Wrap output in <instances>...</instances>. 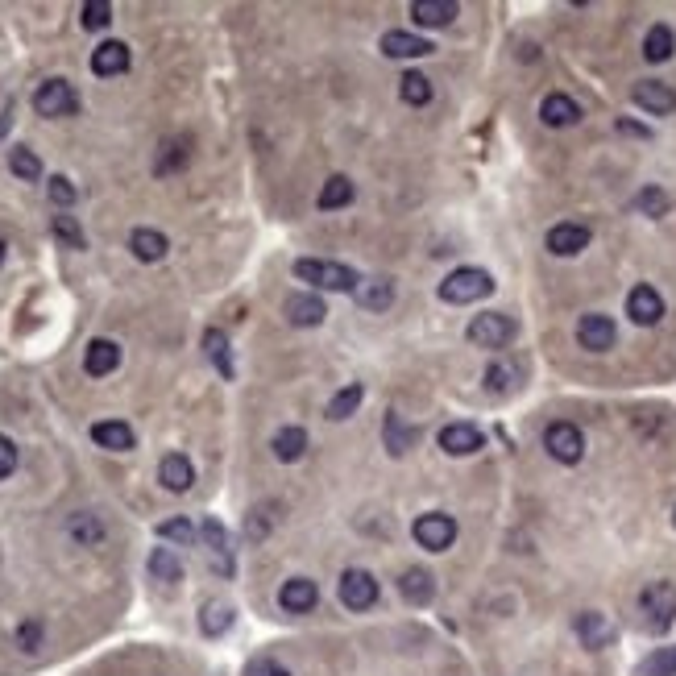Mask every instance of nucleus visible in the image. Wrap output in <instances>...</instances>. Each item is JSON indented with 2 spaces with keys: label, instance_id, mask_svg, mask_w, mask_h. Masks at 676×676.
<instances>
[{
  "label": "nucleus",
  "instance_id": "1a4fd4ad",
  "mask_svg": "<svg viewBox=\"0 0 676 676\" xmlns=\"http://www.w3.org/2000/svg\"><path fill=\"white\" fill-rule=\"evenodd\" d=\"M614 341H618V328H614L610 316L589 312V316L577 320V345H581V349H589V353H606V349H614Z\"/></svg>",
  "mask_w": 676,
  "mask_h": 676
},
{
  "label": "nucleus",
  "instance_id": "0eeeda50",
  "mask_svg": "<svg viewBox=\"0 0 676 676\" xmlns=\"http://www.w3.org/2000/svg\"><path fill=\"white\" fill-rule=\"evenodd\" d=\"M34 112L38 117H71V112H79V96L67 79H46L34 92Z\"/></svg>",
  "mask_w": 676,
  "mask_h": 676
},
{
  "label": "nucleus",
  "instance_id": "423d86ee",
  "mask_svg": "<svg viewBox=\"0 0 676 676\" xmlns=\"http://www.w3.org/2000/svg\"><path fill=\"white\" fill-rule=\"evenodd\" d=\"M411 535H415L419 548L444 552V548H453V540H457V523H453V515L432 511V515H419V519L411 523Z\"/></svg>",
  "mask_w": 676,
  "mask_h": 676
},
{
  "label": "nucleus",
  "instance_id": "4be33fe9",
  "mask_svg": "<svg viewBox=\"0 0 676 676\" xmlns=\"http://www.w3.org/2000/svg\"><path fill=\"white\" fill-rule=\"evenodd\" d=\"M121 365V345L117 341H92L88 345V353H83V370H88L92 378H104V374H112Z\"/></svg>",
  "mask_w": 676,
  "mask_h": 676
},
{
  "label": "nucleus",
  "instance_id": "20e7f679",
  "mask_svg": "<svg viewBox=\"0 0 676 676\" xmlns=\"http://www.w3.org/2000/svg\"><path fill=\"white\" fill-rule=\"evenodd\" d=\"M544 448H548L552 461L577 465L585 457V436H581L577 424H569V419H556V424H548V432H544Z\"/></svg>",
  "mask_w": 676,
  "mask_h": 676
},
{
  "label": "nucleus",
  "instance_id": "412c9836",
  "mask_svg": "<svg viewBox=\"0 0 676 676\" xmlns=\"http://www.w3.org/2000/svg\"><path fill=\"white\" fill-rule=\"evenodd\" d=\"M158 482L171 490V494H183V490H191V482H195V469H191V461H187L183 453H166L162 465H158Z\"/></svg>",
  "mask_w": 676,
  "mask_h": 676
},
{
  "label": "nucleus",
  "instance_id": "bb28decb",
  "mask_svg": "<svg viewBox=\"0 0 676 676\" xmlns=\"http://www.w3.org/2000/svg\"><path fill=\"white\" fill-rule=\"evenodd\" d=\"M357 303L370 307V312H386L394 303V283L390 278H361L357 283Z\"/></svg>",
  "mask_w": 676,
  "mask_h": 676
},
{
  "label": "nucleus",
  "instance_id": "de8ad7c7",
  "mask_svg": "<svg viewBox=\"0 0 676 676\" xmlns=\"http://www.w3.org/2000/svg\"><path fill=\"white\" fill-rule=\"evenodd\" d=\"M17 469V444L9 440V436H0V482Z\"/></svg>",
  "mask_w": 676,
  "mask_h": 676
},
{
  "label": "nucleus",
  "instance_id": "2f4dec72",
  "mask_svg": "<svg viewBox=\"0 0 676 676\" xmlns=\"http://www.w3.org/2000/svg\"><path fill=\"white\" fill-rule=\"evenodd\" d=\"M324 212H336V208H345V204H353V179H345V175H332L324 187H320V200H316Z\"/></svg>",
  "mask_w": 676,
  "mask_h": 676
},
{
  "label": "nucleus",
  "instance_id": "c9c22d12",
  "mask_svg": "<svg viewBox=\"0 0 676 676\" xmlns=\"http://www.w3.org/2000/svg\"><path fill=\"white\" fill-rule=\"evenodd\" d=\"M639 676H676V643L656 647V652L639 664Z\"/></svg>",
  "mask_w": 676,
  "mask_h": 676
},
{
  "label": "nucleus",
  "instance_id": "393cba45",
  "mask_svg": "<svg viewBox=\"0 0 676 676\" xmlns=\"http://www.w3.org/2000/svg\"><path fill=\"white\" fill-rule=\"evenodd\" d=\"M399 594H403L411 606H428V602L436 598V581H432L428 569H407V573L399 577Z\"/></svg>",
  "mask_w": 676,
  "mask_h": 676
},
{
  "label": "nucleus",
  "instance_id": "9b49d317",
  "mask_svg": "<svg viewBox=\"0 0 676 676\" xmlns=\"http://www.w3.org/2000/svg\"><path fill=\"white\" fill-rule=\"evenodd\" d=\"M631 100H635V108L652 112V117H672L676 112V92L660 79H639L631 88Z\"/></svg>",
  "mask_w": 676,
  "mask_h": 676
},
{
  "label": "nucleus",
  "instance_id": "a878e982",
  "mask_svg": "<svg viewBox=\"0 0 676 676\" xmlns=\"http://www.w3.org/2000/svg\"><path fill=\"white\" fill-rule=\"evenodd\" d=\"M672 54H676V34L668 30L664 21L652 25V30L643 34V59H647V63H668Z\"/></svg>",
  "mask_w": 676,
  "mask_h": 676
},
{
  "label": "nucleus",
  "instance_id": "49530a36",
  "mask_svg": "<svg viewBox=\"0 0 676 676\" xmlns=\"http://www.w3.org/2000/svg\"><path fill=\"white\" fill-rule=\"evenodd\" d=\"M17 643L25 647V652H38V647H42V623H38V618H30V623L17 627Z\"/></svg>",
  "mask_w": 676,
  "mask_h": 676
},
{
  "label": "nucleus",
  "instance_id": "f257e3e1",
  "mask_svg": "<svg viewBox=\"0 0 676 676\" xmlns=\"http://www.w3.org/2000/svg\"><path fill=\"white\" fill-rule=\"evenodd\" d=\"M295 278H299V283L320 287V291H357V283H361L349 266L324 262V258H299L295 262Z\"/></svg>",
  "mask_w": 676,
  "mask_h": 676
},
{
  "label": "nucleus",
  "instance_id": "ea45409f",
  "mask_svg": "<svg viewBox=\"0 0 676 676\" xmlns=\"http://www.w3.org/2000/svg\"><path fill=\"white\" fill-rule=\"evenodd\" d=\"M71 540H79V544L96 548V544L104 540V527H100V519H96V515H75V519H71Z\"/></svg>",
  "mask_w": 676,
  "mask_h": 676
},
{
  "label": "nucleus",
  "instance_id": "4468645a",
  "mask_svg": "<svg viewBox=\"0 0 676 676\" xmlns=\"http://www.w3.org/2000/svg\"><path fill=\"white\" fill-rule=\"evenodd\" d=\"M316 602H320V589L307 577H291L283 589H278V606H283L287 614H312Z\"/></svg>",
  "mask_w": 676,
  "mask_h": 676
},
{
  "label": "nucleus",
  "instance_id": "5701e85b",
  "mask_svg": "<svg viewBox=\"0 0 676 676\" xmlns=\"http://www.w3.org/2000/svg\"><path fill=\"white\" fill-rule=\"evenodd\" d=\"M92 440L100 448H108V453H129L137 436H133L129 424H121V419H100V424H92Z\"/></svg>",
  "mask_w": 676,
  "mask_h": 676
},
{
  "label": "nucleus",
  "instance_id": "79ce46f5",
  "mask_svg": "<svg viewBox=\"0 0 676 676\" xmlns=\"http://www.w3.org/2000/svg\"><path fill=\"white\" fill-rule=\"evenodd\" d=\"M79 21H83V30H104L112 21V5L108 0H88V5L79 9Z\"/></svg>",
  "mask_w": 676,
  "mask_h": 676
},
{
  "label": "nucleus",
  "instance_id": "39448f33",
  "mask_svg": "<svg viewBox=\"0 0 676 676\" xmlns=\"http://www.w3.org/2000/svg\"><path fill=\"white\" fill-rule=\"evenodd\" d=\"M469 341L482 345V349H506L515 341V320L506 312H486V316H473L469 320Z\"/></svg>",
  "mask_w": 676,
  "mask_h": 676
},
{
  "label": "nucleus",
  "instance_id": "c85d7f7f",
  "mask_svg": "<svg viewBox=\"0 0 676 676\" xmlns=\"http://www.w3.org/2000/svg\"><path fill=\"white\" fill-rule=\"evenodd\" d=\"M204 353L208 361L220 370V378H233V353H229V336H224L220 328H208L204 332Z\"/></svg>",
  "mask_w": 676,
  "mask_h": 676
},
{
  "label": "nucleus",
  "instance_id": "6e6552de",
  "mask_svg": "<svg viewBox=\"0 0 676 676\" xmlns=\"http://www.w3.org/2000/svg\"><path fill=\"white\" fill-rule=\"evenodd\" d=\"M378 581H374V573H365V569H345V577H341V602L349 606V610H374L378 606Z\"/></svg>",
  "mask_w": 676,
  "mask_h": 676
},
{
  "label": "nucleus",
  "instance_id": "e433bc0d",
  "mask_svg": "<svg viewBox=\"0 0 676 676\" xmlns=\"http://www.w3.org/2000/svg\"><path fill=\"white\" fill-rule=\"evenodd\" d=\"M9 166H13V175L25 179V183H38V179H42V162H38V154H34V150H25V146H17V150L9 154Z\"/></svg>",
  "mask_w": 676,
  "mask_h": 676
},
{
  "label": "nucleus",
  "instance_id": "603ef678",
  "mask_svg": "<svg viewBox=\"0 0 676 676\" xmlns=\"http://www.w3.org/2000/svg\"><path fill=\"white\" fill-rule=\"evenodd\" d=\"M672 523H676V511H672Z\"/></svg>",
  "mask_w": 676,
  "mask_h": 676
},
{
  "label": "nucleus",
  "instance_id": "f704fd0d",
  "mask_svg": "<svg viewBox=\"0 0 676 676\" xmlns=\"http://www.w3.org/2000/svg\"><path fill=\"white\" fill-rule=\"evenodd\" d=\"M361 399H365V390L353 382V386H345V390H336V399L328 403V419L332 424H341V419H349L357 407H361Z\"/></svg>",
  "mask_w": 676,
  "mask_h": 676
},
{
  "label": "nucleus",
  "instance_id": "2eb2a0df",
  "mask_svg": "<svg viewBox=\"0 0 676 676\" xmlns=\"http://www.w3.org/2000/svg\"><path fill=\"white\" fill-rule=\"evenodd\" d=\"M283 316H287V324H295V328H316V324H324L328 307H324L320 295H287Z\"/></svg>",
  "mask_w": 676,
  "mask_h": 676
},
{
  "label": "nucleus",
  "instance_id": "9d476101",
  "mask_svg": "<svg viewBox=\"0 0 676 676\" xmlns=\"http://www.w3.org/2000/svg\"><path fill=\"white\" fill-rule=\"evenodd\" d=\"M573 631H577V639L589 647V652H602V647H610L614 635H618V627L610 623V614H602V610H581Z\"/></svg>",
  "mask_w": 676,
  "mask_h": 676
},
{
  "label": "nucleus",
  "instance_id": "37998d69",
  "mask_svg": "<svg viewBox=\"0 0 676 676\" xmlns=\"http://www.w3.org/2000/svg\"><path fill=\"white\" fill-rule=\"evenodd\" d=\"M158 535H162V540H171V544H195V527L179 515V519H166V523H158Z\"/></svg>",
  "mask_w": 676,
  "mask_h": 676
},
{
  "label": "nucleus",
  "instance_id": "7c9ffc66",
  "mask_svg": "<svg viewBox=\"0 0 676 676\" xmlns=\"http://www.w3.org/2000/svg\"><path fill=\"white\" fill-rule=\"evenodd\" d=\"M150 577L162 581V585H179L183 581V565L171 548H154L150 552Z\"/></svg>",
  "mask_w": 676,
  "mask_h": 676
},
{
  "label": "nucleus",
  "instance_id": "c03bdc74",
  "mask_svg": "<svg viewBox=\"0 0 676 676\" xmlns=\"http://www.w3.org/2000/svg\"><path fill=\"white\" fill-rule=\"evenodd\" d=\"M635 208H639L643 216H664V212H668V195H664L660 187H643V191L635 195Z\"/></svg>",
  "mask_w": 676,
  "mask_h": 676
},
{
  "label": "nucleus",
  "instance_id": "dca6fc26",
  "mask_svg": "<svg viewBox=\"0 0 676 676\" xmlns=\"http://www.w3.org/2000/svg\"><path fill=\"white\" fill-rule=\"evenodd\" d=\"M482 444H486V436H482V428H473V424H448V428H440V448H444L448 457H469Z\"/></svg>",
  "mask_w": 676,
  "mask_h": 676
},
{
  "label": "nucleus",
  "instance_id": "4c0bfd02",
  "mask_svg": "<svg viewBox=\"0 0 676 676\" xmlns=\"http://www.w3.org/2000/svg\"><path fill=\"white\" fill-rule=\"evenodd\" d=\"M50 229H54V237H59L67 249H83L88 241H83V229H79V220L75 216H67V212H59L50 220Z\"/></svg>",
  "mask_w": 676,
  "mask_h": 676
},
{
  "label": "nucleus",
  "instance_id": "7ed1b4c3",
  "mask_svg": "<svg viewBox=\"0 0 676 676\" xmlns=\"http://www.w3.org/2000/svg\"><path fill=\"white\" fill-rule=\"evenodd\" d=\"M494 291V278L486 270H477V266H461L453 270L440 283V299L444 303H453V307H465V303H477V299H486Z\"/></svg>",
  "mask_w": 676,
  "mask_h": 676
},
{
  "label": "nucleus",
  "instance_id": "72a5a7b5",
  "mask_svg": "<svg viewBox=\"0 0 676 676\" xmlns=\"http://www.w3.org/2000/svg\"><path fill=\"white\" fill-rule=\"evenodd\" d=\"M399 92H403V100H407L411 108H424V104L432 100V79L419 75V71H407V75L399 79Z\"/></svg>",
  "mask_w": 676,
  "mask_h": 676
},
{
  "label": "nucleus",
  "instance_id": "aec40b11",
  "mask_svg": "<svg viewBox=\"0 0 676 676\" xmlns=\"http://www.w3.org/2000/svg\"><path fill=\"white\" fill-rule=\"evenodd\" d=\"M92 71L100 79H112V75H125L129 71V46L125 42H100L92 50Z\"/></svg>",
  "mask_w": 676,
  "mask_h": 676
},
{
  "label": "nucleus",
  "instance_id": "cd10ccee",
  "mask_svg": "<svg viewBox=\"0 0 676 676\" xmlns=\"http://www.w3.org/2000/svg\"><path fill=\"white\" fill-rule=\"evenodd\" d=\"M200 535H204V544H208V548H212V556H216V573H224V577H229V573H233V556H229V531H224L216 519H204Z\"/></svg>",
  "mask_w": 676,
  "mask_h": 676
},
{
  "label": "nucleus",
  "instance_id": "c756f323",
  "mask_svg": "<svg viewBox=\"0 0 676 676\" xmlns=\"http://www.w3.org/2000/svg\"><path fill=\"white\" fill-rule=\"evenodd\" d=\"M270 448H274L278 461L291 465V461H299V457L307 453V432H303V428H283V432H274Z\"/></svg>",
  "mask_w": 676,
  "mask_h": 676
},
{
  "label": "nucleus",
  "instance_id": "8fccbe9b",
  "mask_svg": "<svg viewBox=\"0 0 676 676\" xmlns=\"http://www.w3.org/2000/svg\"><path fill=\"white\" fill-rule=\"evenodd\" d=\"M9 121H13V104H5V112H0V137H5V129H9Z\"/></svg>",
  "mask_w": 676,
  "mask_h": 676
},
{
  "label": "nucleus",
  "instance_id": "a18cd8bd",
  "mask_svg": "<svg viewBox=\"0 0 676 676\" xmlns=\"http://www.w3.org/2000/svg\"><path fill=\"white\" fill-rule=\"evenodd\" d=\"M46 191H50V200L59 204V208H71V204H75V195H79V191L71 187V179H67V175H54Z\"/></svg>",
  "mask_w": 676,
  "mask_h": 676
},
{
  "label": "nucleus",
  "instance_id": "473e14b6",
  "mask_svg": "<svg viewBox=\"0 0 676 676\" xmlns=\"http://www.w3.org/2000/svg\"><path fill=\"white\" fill-rule=\"evenodd\" d=\"M233 627V606L229 602H204V610H200V631L204 635H224Z\"/></svg>",
  "mask_w": 676,
  "mask_h": 676
},
{
  "label": "nucleus",
  "instance_id": "58836bf2",
  "mask_svg": "<svg viewBox=\"0 0 676 676\" xmlns=\"http://www.w3.org/2000/svg\"><path fill=\"white\" fill-rule=\"evenodd\" d=\"M515 382H519V370H515L511 361H494L490 370H486V390H490V394H506Z\"/></svg>",
  "mask_w": 676,
  "mask_h": 676
},
{
  "label": "nucleus",
  "instance_id": "b1692460",
  "mask_svg": "<svg viewBox=\"0 0 676 676\" xmlns=\"http://www.w3.org/2000/svg\"><path fill=\"white\" fill-rule=\"evenodd\" d=\"M129 249H133L137 262H162L166 249H171V241H166L158 229H133L129 233Z\"/></svg>",
  "mask_w": 676,
  "mask_h": 676
},
{
  "label": "nucleus",
  "instance_id": "a19ab883",
  "mask_svg": "<svg viewBox=\"0 0 676 676\" xmlns=\"http://www.w3.org/2000/svg\"><path fill=\"white\" fill-rule=\"evenodd\" d=\"M411 440H415V432L403 428L394 415H386V448H390V453H394V457H403L407 448H411Z\"/></svg>",
  "mask_w": 676,
  "mask_h": 676
},
{
  "label": "nucleus",
  "instance_id": "3c124183",
  "mask_svg": "<svg viewBox=\"0 0 676 676\" xmlns=\"http://www.w3.org/2000/svg\"><path fill=\"white\" fill-rule=\"evenodd\" d=\"M0 262H5V241H0Z\"/></svg>",
  "mask_w": 676,
  "mask_h": 676
},
{
  "label": "nucleus",
  "instance_id": "ddd939ff",
  "mask_svg": "<svg viewBox=\"0 0 676 676\" xmlns=\"http://www.w3.org/2000/svg\"><path fill=\"white\" fill-rule=\"evenodd\" d=\"M589 245V229L577 220H565V224H552L548 229V253L556 258H577V253Z\"/></svg>",
  "mask_w": 676,
  "mask_h": 676
},
{
  "label": "nucleus",
  "instance_id": "09e8293b",
  "mask_svg": "<svg viewBox=\"0 0 676 676\" xmlns=\"http://www.w3.org/2000/svg\"><path fill=\"white\" fill-rule=\"evenodd\" d=\"M245 676H291L283 664H274V660H253L249 668H245Z\"/></svg>",
  "mask_w": 676,
  "mask_h": 676
},
{
  "label": "nucleus",
  "instance_id": "f3484780",
  "mask_svg": "<svg viewBox=\"0 0 676 676\" xmlns=\"http://www.w3.org/2000/svg\"><path fill=\"white\" fill-rule=\"evenodd\" d=\"M540 121L552 125V129H569V125L581 121V104H577L573 96H565V92H552V96H544V104H540Z\"/></svg>",
  "mask_w": 676,
  "mask_h": 676
},
{
  "label": "nucleus",
  "instance_id": "6ab92c4d",
  "mask_svg": "<svg viewBox=\"0 0 676 676\" xmlns=\"http://www.w3.org/2000/svg\"><path fill=\"white\" fill-rule=\"evenodd\" d=\"M461 13L457 0H411V17L415 25H424V30H440Z\"/></svg>",
  "mask_w": 676,
  "mask_h": 676
},
{
  "label": "nucleus",
  "instance_id": "f03ea898",
  "mask_svg": "<svg viewBox=\"0 0 676 676\" xmlns=\"http://www.w3.org/2000/svg\"><path fill=\"white\" fill-rule=\"evenodd\" d=\"M639 614H643V623L647 631H656L664 635L672 623H676V585L672 581H652L639 594Z\"/></svg>",
  "mask_w": 676,
  "mask_h": 676
},
{
  "label": "nucleus",
  "instance_id": "f8f14e48",
  "mask_svg": "<svg viewBox=\"0 0 676 676\" xmlns=\"http://www.w3.org/2000/svg\"><path fill=\"white\" fill-rule=\"evenodd\" d=\"M627 316H631L639 328L660 324V320H664V295H660L656 287H647V283L631 287V295H627Z\"/></svg>",
  "mask_w": 676,
  "mask_h": 676
},
{
  "label": "nucleus",
  "instance_id": "a211bd4d",
  "mask_svg": "<svg viewBox=\"0 0 676 676\" xmlns=\"http://www.w3.org/2000/svg\"><path fill=\"white\" fill-rule=\"evenodd\" d=\"M382 54L386 59H424V54H432V42L407 30H390L382 34Z\"/></svg>",
  "mask_w": 676,
  "mask_h": 676
}]
</instances>
